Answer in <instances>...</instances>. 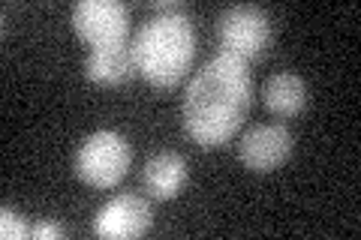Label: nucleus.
Returning a JSON list of instances; mask_svg holds the SVG:
<instances>
[{
	"label": "nucleus",
	"mask_w": 361,
	"mask_h": 240,
	"mask_svg": "<svg viewBox=\"0 0 361 240\" xmlns=\"http://www.w3.org/2000/svg\"><path fill=\"white\" fill-rule=\"evenodd\" d=\"M33 234V228H27L25 216L13 208H4L0 210V237L4 240H25Z\"/></svg>",
	"instance_id": "obj_11"
},
{
	"label": "nucleus",
	"mask_w": 361,
	"mask_h": 240,
	"mask_svg": "<svg viewBox=\"0 0 361 240\" xmlns=\"http://www.w3.org/2000/svg\"><path fill=\"white\" fill-rule=\"evenodd\" d=\"M187 187V159L175 151H160L148 156L142 168V189L157 201H172Z\"/></svg>",
	"instance_id": "obj_8"
},
{
	"label": "nucleus",
	"mask_w": 361,
	"mask_h": 240,
	"mask_svg": "<svg viewBox=\"0 0 361 240\" xmlns=\"http://www.w3.org/2000/svg\"><path fill=\"white\" fill-rule=\"evenodd\" d=\"M135 72L154 87H175L190 72L196 54L193 21L178 4H160L157 13L139 25L130 42Z\"/></svg>",
	"instance_id": "obj_2"
},
{
	"label": "nucleus",
	"mask_w": 361,
	"mask_h": 240,
	"mask_svg": "<svg viewBox=\"0 0 361 240\" xmlns=\"http://www.w3.org/2000/svg\"><path fill=\"white\" fill-rule=\"evenodd\" d=\"M73 30L90 49L121 45L130 39V9L121 0H78L73 6Z\"/></svg>",
	"instance_id": "obj_5"
},
{
	"label": "nucleus",
	"mask_w": 361,
	"mask_h": 240,
	"mask_svg": "<svg viewBox=\"0 0 361 240\" xmlns=\"http://www.w3.org/2000/svg\"><path fill=\"white\" fill-rule=\"evenodd\" d=\"M63 234L66 232H63L61 222H49V220H45V222L33 225V237H37V240H61Z\"/></svg>",
	"instance_id": "obj_12"
},
{
	"label": "nucleus",
	"mask_w": 361,
	"mask_h": 240,
	"mask_svg": "<svg viewBox=\"0 0 361 240\" xmlns=\"http://www.w3.org/2000/svg\"><path fill=\"white\" fill-rule=\"evenodd\" d=\"M154 225V213L151 204L142 196L133 192H121V196L109 198L103 208L94 216V234L97 237H109V240H133L148 234Z\"/></svg>",
	"instance_id": "obj_6"
},
{
	"label": "nucleus",
	"mask_w": 361,
	"mask_h": 240,
	"mask_svg": "<svg viewBox=\"0 0 361 240\" xmlns=\"http://www.w3.org/2000/svg\"><path fill=\"white\" fill-rule=\"evenodd\" d=\"M253 106L250 63L217 51L184 90V130L199 147H223Z\"/></svg>",
	"instance_id": "obj_1"
},
{
	"label": "nucleus",
	"mask_w": 361,
	"mask_h": 240,
	"mask_svg": "<svg viewBox=\"0 0 361 240\" xmlns=\"http://www.w3.org/2000/svg\"><path fill=\"white\" fill-rule=\"evenodd\" d=\"M292 132L283 123H259L238 141V159L253 175H271L292 156Z\"/></svg>",
	"instance_id": "obj_7"
},
{
	"label": "nucleus",
	"mask_w": 361,
	"mask_h": 240,
	"mask_svg": "<svg viewBox=\"0 0 361 240\" xmlns=\"http://www.w3.org/2000/svg\"><path fill=\"white\" fill-rule=\"evenodd\" d=\"M135 72V61H133V49L130 42L121 45H103V49H90L85 57V78L103 87H121L127 84Z\"/></svg>",
	"instance_id": "obj_9"
},
{
	"label": "nucleus",
	"mask_w": 361,
	"mask_h": 240,
	"mask_svg": "<svg viewBox=\"0 0 361 240\" xmlns=\"http://www.w3.org/2000/svg\"><path fill=\"white\" fill-rule=\"evenodd\" d=\"M133 147L115 130L90 132L75 151V177L94 189L118 187L130 171Z\"/></svg>",
	"instance_id": "obj_3"
},
{
	"label": "nucleus",
	"mask_w": 361,
	"mask_h": 240,
	"mask_svg": "<svg viewBox=\"0 0 361 240\" xmlns=\"http://www.w3.org/2000/svg\"><path fill=\"white\" fill-rule=\"evenodd\" d=\"M217 37H220L223 54H232L238 61L250 63L265 54L271 37H274V25H271L265 9L241 4V6L223 9V15L217 21Z\"/></svg>",
	"instance_id": "obj_4"
},
{
	"label": "nucleus",
	"mask_w": 361,
	"mask_h": 240,
	"mask_svg": "<svg viewBox=\"0 0 361 240\" xmlns=\"http://www.w3.org/2000/svg\"><path fill=\"white\" fill-rule=\"evenodd\" d=\"M262 99H265L268 111L277 114V118H295V114L307 108V99H310L307 82L295 72H277L265 82Z\"/></svg>",
	"instance_id": "obj_10"
}]
</instances>
